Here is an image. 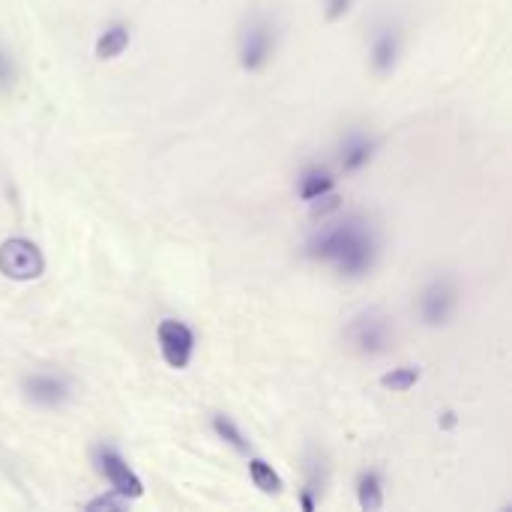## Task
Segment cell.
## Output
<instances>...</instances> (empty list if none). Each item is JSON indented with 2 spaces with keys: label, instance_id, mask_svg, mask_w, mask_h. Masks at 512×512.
<instances>
[{
  "label": "cell",
  "instance_id": "cell-10",
  "mask_svg": "<svg viewBox=\"0 0 512 512\" xmlns=\"http://www.w3.org/2000/svg\"><path fill=\"white\" fill-rule=\"evenodd\" d=\"M378 156V138L360 126H351L342 132L339 144H336V162L342 174H360L366 171Z\"/></svg>",
  "mask_w": 512,
  "mask_h": 512
},
{
  "label": "cell",
  "instance_id": "cell-5",
  "mask_svg": "<svg viewBox=\"0 0 512 512\" xmlns=\"http://www.w3.org/2000/svg\"><path fill=\"white\" fill-rule=\"evenodd\" d=\"M90 465L96 471V477L102 483H108L111 492L123 495L126 501H138L144 498V480L138 477V471L129 465V459L120 453V447L108 444V441H99L90 447Z\"/></svg>",
  "mask_w": 512,
  "mask_h": 512
},
{
  "label": "cell",
  "instance_id": "cell-16",
  "mask_svg": "<svg viewBox=\"0 0 512 512\" xmlns=\"http://www.w3.org/2000/svg\"><path fill=\"white\" fill-rule=\"evenodd\" d=\"M210 429H213V435H216L225 447H231L234 453H240V456H249V453H252L249 435L243 432V426H240L231 414H216V417L210 420Z\"/></svg>",
  "mask_w": 512,
  "mask_h": 512
},
{
  "label": "cell",
  "instance_id": "cell-4",
  "mask_svg": "<svg viewBox=\"0 0 512 512\" xmlns=\"http://www.w3.org/2000/svg\"><path fill=\"white\" fill-rule=\"evenodd\" d=\"M459 306H462V291H459L456 279L453 276H432L420 288L414 312H417V321L423 327L444 330V327H450L456 321Z\"/></svg>",
  "mask_w": 512,
  "mask_h": 512
},
{
  "label": "cell",
  "instance_id": "cell-6",
  "mask_svg": "<svg viewBox=\"0 0 512 512\" xmlns=\"http://www.w3.org/2000/svg\"><path fill=\"white\" fill-rule=\"evenodd\" d=\"M45 252L36 240L30 237H6L0 243V276L9 279V282H36L45 276Z\"/></svg>",
  "mask_w": 512,
  "mask_h": 512
},
{
  "label": "cell",
  "instance_id": "cell-19",
  "mask_svg": "<svg viewBox=\"0 0 512 512\" xmlns=\"http://www.w3.org/2000/svg\"><path fill=\"white\" fill-rule=\"evenodd\" d=\"M132 507V501H126L123 495H117V492H111V489H105V492H99L96 498H90L87 504H84V510L87 512H123Z\"/></svg>",
  "mask_w": 512,
  "mask_h": 512
},
{
  "label": "cell",
  "instance_id": "cell-15",
  "mask_svg": "<svg viewBox=\"0 0 512 512\" xmlns=\"http://www.w3.org/2000/svg\"><path fill=\"white\" fill-rule=\"evenodd\" d=\"M246 459H249V465H246L249 480H252V486H255L261 495L276 498V495H282V492H285V477H282V474H279L267 459H261V456H255V453H249Z\"/></svg>",
  "mask_w": 512,
  "mask_h": 512
},
{
  "label": "cell",
  "instance_id": "cell-21",
  "mask_svg": "<svg viewBox=\"0 0 512 512\" xmlns=\"http://www.w3.org/2000/svg\"><path fill=\"white\" fill-rule=\"evenodd\" d=\"M354 3H357V0H324V18H327L330 24L345 21V18L351 15Z\"/></svg>",
  "mask_w": 512,
  "mask_h": 512
},
{
  "label": "cell",
  "instance_id": "cell-7",
  "mask_svg": "<svg viewBox=\"0 0 512 512\" xmlns=\"http://www.w3.org/2000/svg\"><path fill=\"white\" fill-rule=\"evenodd\" d=\"M156 345H159V357L168 369L174 372H186L195 360L198 351V336L195 330L180 321V318H162L156 324Z\"/></svg>",
  "mask_w": 512,
  "mask_h": 512
},
{
  "label": "cell",
  "instance_id": "cell-2",
  "mask_svg": "<svg viewBox=\"0 0 512 512\" xmlns=\"http://www.w3.org/2000/svg\"><path fill=\"white\" fill-rule=\"evenodd\" d=\"M282 42V27L276 15L255 9L243 18L237 30V66L249 75H261L273 66Z\"/></svg>",
  "mask_w": 512,
  "mask_h": 512
},
{
  "label": "cell",
  "instance_id": "cell-13",
  "mask_svg": "<svg viewBox=\"0 0 512 512\" xmlns=\"http://www.w3.org/2000/svg\"><path fill=\"white\" fill-rule=\"evenodd\" d=\"M129 42H132V24L129 21H108L99 33H96V39H93V57L96 60H102V63H108V60H117V57H123V51L129 48Z\"/></svg>",
  "mask_w": 512,
  "mask_h": 512
},
{
  "label": "cell",
  "instance_id": "cell-20",
  "mask_svg": "<svg viewBox=\"0 0 512 512\" xmlns=\"http://www.w3.org/2000/svg\"><path fill=\"white\" fill-rule=\"evenodd\" d=\"M309 207V213H312V219H330V216H336V213H342V195H339V189L336 192H330V195H324V198H318V201H312V204H306Z\"/></svg>",
  "mask_w": 512,
  "mask_h": 512
},
{
  "label": "cell",
  "instance_id": "cell-11",
  "mask_svg": "<svg viewBox=\"0 0 512 512\" xmlns=\"http://www.w3.org/2000/svg\"><path fill=\"white\" fill-rule=\"evenodd\" d=\"M336 183H339V177H336V171L330 165H324V162H306L297 171V177H294V192H297V198L303 204H312V201L336 192Z\"/></svg>",
  "mask_w": 512,
  "mask_h": 512
},
{
  "label": "cell",
  "instance_id": "cell-9",
  "mask_svg": "<svg viewBox=\"0 0 512 512\" xmlns=\"http://www.w3.org/2000/svg\"><path fill=\"white\" fill-rule=\"evenodd\" d=\"M405 51V27L396 18H384L375 24L369 36V69L375 78H390Z\"/></svg>",
  "mask_w": 512,
  "mask_h": 512
},
{
  "label": "cell",
  "instance_id": "cell-18",
  "mask_svg": "<svg viewBox=\"0 0 512 512\" xmlns=\"http://www.w3.org/2000/svg\"><path fill=\"white\" fill-rule=\"evenodd\" d=\"M18 78H21L18 60H15V54L0 42V99H6V96L18 87Z\"/></svg>",
  "mask_w": 512,
  "mask_h": 512
},
{
  "label": "cell",
  "instance_id": "cell-12",
  "mask_svg": "<svg viewBox=\"0 0 512 512\" xmlns=\"http://www.w3.org/2000/svg\"><path fill=\"white\" fill-rule=\"evenodd\" d=\"M327 480H330V468H327V459L324 453L318 450H309L306 456V480L297 492V504L303 512H315L324 501V489H327Z\"/></svg>",
  "mask_w": 512,
  "mask_h": 512
},
{
  "label": "cell",
  "instance_id": "cell-22",
  "mask_svg": "<svg viewBox=\"0 0 512 512\" xmlns=\"http://www.w3.org/2000/svg\"><path fill=\"white\" fill-rule=\"evenodd\" d=\"M459 426V414L453 411V408H444L441 414H438V429L441 432H453Z\"/></svg>",
  "mask_w": 512,
  "mask_h": 512
},
{
  "label": "cell",
  "instance_id": "cell-8",
  "mask_svg": "<svg viewBox=\"0 0 512 512\" xmlns=\"http://www.w3.org/2000/svg\"><path fill=\"white\" fill-rule=\"evenodd\" d=\"M18 390H21L24 402L39 411H60L75 396L72 381L60 372H27V375H21Z\"/></svg>",
  "mask_w": 512,
  "mask_h": 512
},
{
  "label": "cell",
  "instance_id": "cell-1",
  "mask_svg": "<svg viewBox=\"0 0 512 512\" xmlns=\"http://www.w3.org/2000/svg\"><path fill=\"white\" fill-rule=\"evenodd\" d=\"M381 231L363 213H345L321 219L303 243V258L330 267L339 279L360 282L369 279L381 261Z\"/></svg>",
  "mask_w": 512,
  "mask_h": 512
},
{
  "label": "cell",
  "instance_id": "cell-3",
  "mask_svg": "<svg viewBox=\"0 0 512 512\" xmlns=\"http://www.w3.org/2000/svg\"><path fill=\"white\" fill-rule=\"evenodd\" d=\"M345 339L351 345L354 354L366 357V360H378L387 357L396 345V327L393 318L381 309H363L357 312L348 327H345Z\"/></svg>",
  "mask_w": 512,
  "mask_h": 512
},
{
  "label": "cell",
  "instance_id": "cell-14",
  "mask_svg": "<svg viewBox=\"0 0 512 512\" xmlns=\"http://www.w3.org/2000/svg\"><path fill=\"white\" fill-rule=\"evenodd\" d=\"M354 495H357V507L363 512H378L384 510L387 504V483H384V474L378 468H366L357 474V483H354Z\"/></svg>",
  "mask_w": 512,
  "mask_h": 512
},
{
  "label": "cell",
  "instance_id": "cell-17",
  "mask_svg": "<svg viewBox=\"0 0 512 512\" xmlns=\"http://www.w3.org/2000/svg\"><path fill=\"white\" fill-rule=\"evenodd\" d=\"M420 381H423V369H420L417 363L393 366V369H387V372L378 378V384H381L387 393H411Z\"/></svg>",
  "mask_w": 512,
  "mask_h": 512
}]
</instances>
